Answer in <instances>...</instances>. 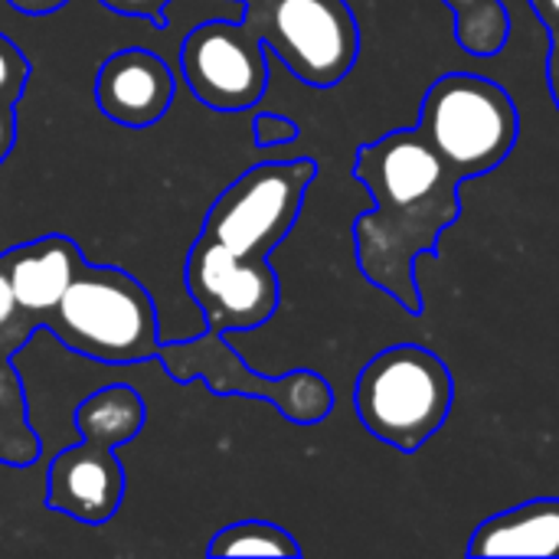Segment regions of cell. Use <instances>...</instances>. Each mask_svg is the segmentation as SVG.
I'll return each instance as SVG.
<instances>
[{"label": "cell", "instance_id": "1", "mask_svg": "<svg viewBox=\"0 0 559 559\" xmlns=\"http://www.w3.org/2000/svg\"><path fill=\"white\" fill-rule=\"evenodd\" d=\"M354 177L373 197V210L354 223L360 272L409 314H419L416 262L419 255H436L439 236L462 216V177L419 128H400L364 144Z\"/></svg>", "mask_w": 559, "mask_h": 559}, {"label": "cell", "instance_id": "2", "mask_svg": "<svg viewBox=\"0 0 559 559\" xmlns=\"http://www.w3.org/2000/svg\"><path fill=\"white\" fill-rule=\"evenodd\" d=\"M147 409L138 390L115 383L85 396L75 409L82 445L62 449L46 472V508L82 524H105L124 498V468L115 455L144 429Z\"/></svg>", "mask_w": 559, "mask_h": 559}, {"label": "cell", "instance_id": "3", "mask_svg": "<svg viewBox=\"0 0 559 559\" xmlns=\"http://www.w3.org/2000/svg\"><path fill=\"white\" fill-rule=\"evenodd\" d=\"M43 331L66 350L98 364H141L160 354L151 295L115 265L85 262Z\"/></svg>", "mask_w": 559, "mask_h": 559}, {"label": "cell", "instance_id": "4", "mask_svg": "<svg viewBox=\"0 0 559 559\" xmlns=\"http://www.w3.org/2000/svg\"><path fill=\"white\" fill-rule=\"evenodd\" d=\"M455 400L452 370L439 354L419 344L380 350L357 377L354 406L364 429L400 449L416 452L449 419Z\"/></svg>", "mask_w": 559, "mask_h": 559}, {"label": "cell", "instance_id": "5", "mask_svg": "<svg viewBox=\"0 0 559 559\" xmlns=\"http://www.w3.org/2000/svg\"><path fill=\"white\" fill-rule=\"evenodd\" d=\"M416 128L462 180H472L501 167L514 151L521 115L498 82L449 72L426 88Z\"/></svg>", "mask_w": 559, "mask_h": 559}, {"label": "cell", "instance_id": "6", "mask_svg": "<svg viewBox=\"0 0 559 559\" xmlns=\"http://www.w3.org/2000/svg\"><path fill=\"white\" fill-rule=\"evenodd\" d=\"M242 23L301 82L337 85L357 62L360 26L347 0H242Z\"/></svg>", "mask_w": 559, "mask_h": 559}, {"label": "cell", "instance_id": "7", "mask_svg": "<svg viewBox=\"0 0 559 559\" xmlns=\"http://www.w3.org/2000/svg\"><path fill=\"white\" fill-rule=\"evenodd\" d=\"M314 174L318 167L308 157L249 167L210 206L200 239L236 255L269 259L272 249L292 233Z\"/></svg>", "mask_w": 559, "mask_h": 559}, {"label": "cell", "instance_id": "8", "mask_svg": "<svg viewBox=\"0 0 559 559\" xmlns=\"http://www.w3.org/2000/svg\"><path fill=\"white\" fill-rule=\"evenodd\" d=\"M164 367L174 380H197L203 377L216 393H242V396H265L298 426L321 423L334 409V390L324 377L311 370H295L282 380H262L252 373L223 341V334H200L190 344H160Z\"/></svg>", "mask_w": 559, "mask_h": 559}, {"label": "cell", "instance_id": "9", "mask_svg": "<svg viewBox=\"0 0 559 559\" xmlns=\"http://www.w3.org/2000/svg\"><path fill=\"white\" fill-rule=\"evenodd\" d=\"M180 62L190 92L216 111L255 105L269 82L265 43L233 16L193 26L180 46Z\"/></svg>", "mask_w": 559, "mask_h": 559}, {"label": "cell", "instance_id": "10", "mask_svg": "<svg viewBox=\"0 0 559 559\" xmlns=\"http://www.w3.org/2000/svg\"><path fill=\"white\" fill-rule=\"evenodd\" d=\"M187 288L213 334L252 331L278 308V278L269 259L236 255L200 236L187 259Z\"/></svg>", "mask_w": 559, "mask_h": 559}, {"label": "cell", "instance_id": "11", "mask_svg": "<svg viewBox=\"0 0 559 559\" xmlns=\"http://www.w3.org/2000/svg\"><path fill=\"white\" fill-rule=\"evenodd\" d=\"M174 102V72L170 66L144 49H118L108 56L95 75V105L98 111L124 128L157 124Z\"/></svg>", "mask_w": 559, "mask_h": 559}, {"label": "cell", "instance_id": "12", "mask_svg": "<svg viewBox=\"0 0 559 559\" xmlns=\"http://www.w3.org/2000/svg\"><path fill=\"white\" fill-rule=\"evenodd\" d=\"M3 265L16 295V305L36 321L43 331L52 308L85 265L79 246L69 236H43L26 246H13L3 252Z\"/></svg>", "mask_w": 559, "mask_h": 559}, {"label": "cell", "instance_id": "13", "mask_svg": "<svg viewBox=\"0 0 559 559\" xmlns=\"http://www.w3.org/2000/svg\"><path fill=\"white\" fill-rule=\"evenodd\" d=\"M468 554L559 559V498H537L481 521L472 534Z\"/></svg>", "mask_w": 559, "mask_h": 559}, {"label": "cell", "instance_id": "14", "mask_svg": "<svg viewBox=\"0 0 559 559\" xmlns=\"http://www.w3.org/2000/svg\"><path fill=\"white\" fill-rule=\"evenodd\" d=\"M455 16V39L472 56H498L511 36V16L501 0H445Z\"/></svg>", "mask_w": 559, "mask_h": 559}, {"label": "cell", "instance_id": "15", "mask_svg": "<svg viewBox=\"0 0 559 559\" xmlns=\"http://www.w3.org/2000/svg\"><path fill=\"white\" fill-rule=\"evenodd\" d=\"M210 557H301L295 537L269 521H239L223 527L210 547Z\"/></svg>", "mask_w": 559, "mask_h": 559}, {"label": "cell", "instance_id": "16", "mask_svg": "<svg viewBox=\"0 0 559 559\" xmlns=\"http://www.w3.org/2000/svg\"><path fill=\"white\" fill-rule=\"evenodd\" d=\"M36 331H39L36 321L16 305L10 275H7V265H3V252H0V344L16 354Z\"/></svg>", "mask_w": 559, "mask_h": 559}, {"label": "cell", "instance_id": "17", "mask_svg": "<svg viewBox=\"0 0 559 559\" xmlns=\"http://www.w3.org/2000/svg\"><path fill=\"white\" fill-rule=\"evenodd\" d=\"M26 79H29V62L23 49L0 33V102L16 105L26 88Z\"/></svg>", "mask_w": 559, "mask_h": 559}, {"label": "cell", "instance_id": "18", "mask_svg": "<svg viewBox=\"0 0 559 559\" xmlns=\"http://www.w3.org/2000/svg\"><path fill=\"white\" fill-rule=\"evenodd\" d=\"M252 134H255L259 147H275V144L295 141L298 138V124L292 118H282V115H255Z\"/></svg>", "mask_w": 559, "mask_h": 559}, {"label": "cell", "instance_id": "19", "mask_svg": "<svg viewBox=\"0 0 559 559\" xmlns=\"http://www.w3.org/2000/svg\"><path fill=\"white\" fill-rule=\"evenodd\" d=\"M111 10L118 13H131V16H147V20H164V7L170 0H105Z\"/></svg>", "mask_w": 559, "mask_h": 559}, {"label": "cell", "instance_id": "20", "mask_svg": "<svg viewBox=\"0 0 559 559\" xmlns=\"http://www.w3.org/2000/svg\"><path fill=\"white\" fill-rule=\"evenodd\" d=\"M16 105L10 102H0V164L7 160V154L13 151V141H16V115H13Z\"/></svg>", "mask_w": 559, "mask_h": 559}, {"label": "cell", "instance_id": "21", "mask_svg": "<svg viewBox=\"0 0 559 559\" xmlns=\"http://www.w3.org/2000/svg\"><path fill=\"white\" fill-rule=\"evenodd\" d=\"M534 13L540 16V23L547 26V33L557 39L559 36V0H531Z\"/></svg>", "mask_w": 559, "mask_h": 559}, {"label": "cell", "instance_id": "22", "mask_svg": "<svg viewBox=\"0 0 559 559\" xmlns=\"http://www.w3.org/2000/svg\"><path fill=\"white\" fill-rule=\"evenodd\" d=\"M13 10H20V13H29V16H39V13H52V10H59L66 0H7Z\"/></svg>", "mask_w": 559, "mask_h": 559}, {"label": "cell", "instance_id": "23", "mask_svg": "<svg viewBox=\"0 0 559 559\" xmlns=\"http://www.w3.org/2000/svg\"><path fill=\"white\" fill-rule=\"evenodd\" d=\"M547 82H550V95L559 108V36L550 43V56H547Z\"/></svg>", "mask_w": 559, "mask_h": 559}]
</instances>
